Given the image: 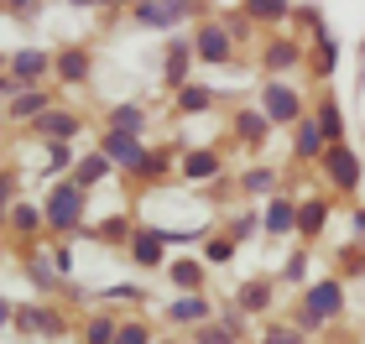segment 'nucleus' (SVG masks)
<instances>
[{"label":"nucleus","instance_id":"f257e3e1","mask_svg":"<svg viewBox=\"0 0 365 344\" xmlns=\"http://www.w3.org/2000/svg\"><path fill=\"white\" fill-rule=\"evenodd\" d=\"M78 219H84V188H78V183L53 188V199H47V224L63 229V235H73Z\"/></svg>","mask_w":365,"mask_h":344},{"label":"nucleus","instance_id":"f03ea898","mask_svg":"<svg viewBox=\"0 0 365 344\" xmlns=\"http://www.w3.org/2000/svg\"><path fill=\"white\" fill-rule=\"evenodd\" d=\"M344 308V292L334 287V282H319L308 292V303H303V313H297V323H303V329H313V323H324V318H334Z\"/></svg>","mask_w":365,"mask_h":344},{"label":"nucleus","instance_id":"7ed1b4c3","mask_svg":"<svg viewBox=\"0 0 365 344\" xmlns=\"http://www.w3.org/2000/svg\"><path fill=\"white\" fill-rule=\"evenodd\" d=\"M105 157H110V162H120V167H146L141 141H136V136H125V130H110V136H105Z\"/></svg>","mask_w":365,"mask_h":344},{"label":"nucleus","instance_id":"20e7f679","mask_svg":"<svg viewBox=\"0 0 365 344\" xmlns=\"http://www.w3.org/2000/svg\"><path fill=\"white\" fill-rule=\"evenodd\" d=\"M261 105H267V110H261L267 120H297V105H303V100H297V89H287V84H272Z\"/></svg>","mask_w":365,"mask_h":344},{"label":"nucleus","instance_id":"39448f33","mask_svg":"<svg viewBox=\"0 0 365 344\" xmlns=\"http://www.w3.org/2000/svg\"><path fill=\"white\" fill-rule=\"evenodd\" d=\"M329 177H334V188H344V193H350L355 183H360V162L350 157V152H344V146H329Z\"/></svg>","mask_w":365,"mask_h":344},{"label":"nucleus","instance_id":"423d86ee","mask_svg":"<svg viewBox=\"0 0 365 344\" xmlns=\"http://www.w3.org/2000/svg\"><path fill=\"white\" fill-rule=\"evenodd\" d=\"M53 53H42V47H26V53H16L11 58V78H16V84H21V78H37V73H47V68H53Z\"/></svg>","mask_w":365,"mask_h":344},{"label":"nucleus","instance_id":"0eeeda50","mask_svg":"<svg viewBox=\"0 0 365 344\" xmlns=\"http://www.w3.org/2000/svg\"><path fill=\"white\" fill-rule=\"evenodd\" d=\"M198 58H204V63H225L230 58V31L204 21V31H198Z\"/></svg>","mask_w":365,"mask_h":344},{"label":"nucleus","instance_id":"6e6552de","mask_svg":"<svg viewBox=\"0 0 365 344\" xmlns=\"http://www.w3.org/2000/svg\"><path fill=\"white\" fill-rule=\"evenodd\" d=\"M162 245H168V229H141V235H136V261H141V266H157Z\"/></svg>","mask_w":365,"mask_h":344},{"label":"nucleus","instance_id":"1a4fd4ad","mask_svg":"<svg viewBox=\"0 0 365 344\" xmlns=\"http://www.w3.org/2000/svg\"><path fill=\"white\" fill-rule=\"evenodd\" d=\"M178 16H188V6H136V21L141 26H173Z\"/></svg>","mask_w":365,"mask_h":344},{"label":"nucleus","instance_id":"9d476101","mask_svg":"<svg viewBox=\"0 0 365 344\" xmlns=\"http://www.w3.org/2000/svg\"><path fill=\"white\" fill-rule=\"evenodd\" d=\"M58 73L63 78H84L89 73V53H84V47H63V53H58Z\"/></svg>","mask_w":365,"mask_h":344},{"label":"nucleus","instance_id":"9b49d317","mask_svg":"<svg viewBox=\"0 0 365 344\" xmlns=\"http://www.w3.org/2000/svg\"><path fill=\"white\" fill-rule=\"evenodd\" d=\"M173 318L178 323H209V298H182V303H173Z\"/></svg>","mask_w":365,"mask_h":344},{"label":"nucleus","instance_id":"f8f14e48","mask_svg":"<svg viewBox=\"0 0 365 344\" xmlns=\"http://www.w3.org/2000/svg\"><path fill=\"white\" fill-rule=\"evenodd\" d=\"M292 224H297V209L277 199V204L267 209V235H287V229H292Z\"/></svg>","mask_w":365,"mask_h":344},{"label":"nucleus","instance_id":"ddd939ff","mask_svg":"<svg viewBox=\"0 0 365 344\" xmlns=\"http://www.w3.org/2000/svg\"><path fill=\"white\" fill-rule=\"evenodd\" d=\"M47 105H53V100H47L42 89H31V94H21V100L11 105V115H16V120H26V115H37V120H42V115H47Z\"/></svg>","mask_w":365,"mask_h":344},{"label":"nucleus","instance_id":"4468645a","mask_svg":"<svg viewBox=\"0 0 365 344\" xmlns=\"http://www.w3.org/2000/svg\"><path fill=\"white\" fill-rule=\"evenodd\" d=\"M37 130H42V136H73V130H78V120H73V115H42V120H37Z\"/></svg>","mask_w":365,"mask_h":344},{"label":"nucleus","instance_id":"2eb2a0df","mask_svg":"<svg viewBox=\"0 0 365 344\" xmlns=\"http://www.w3.org/2000/svg\"><path fill=\"white\" fill-rule=\"evenodd\" d=\"M173 282H178V287H188V292H193V287H204V266H198V261H178V266H173Z\"/></svg>","mask_w":365,"mask_h":344},{"label":"nucleus","instance_id":"dca6fc26","mask_svg":"<svg viewBox=\"0 0 365 344\" xmlns=\"http://www.w3.org/2000/svg\"><path fill=\"white\" fill-rule=\"evenodd\" d=\"M110 130H125V136H136V130H141V110H136V105H120V110L110 115Z\"/></svg>","mask_w":365,"mask_h":344},{"label":"nucleus","instance_id":"f3484780","mask_svg":"<svg viewBox=\"0 0 365 344\" xmlns=\"http://www.w3.org/2000/svg\"><path fill=\"white\" fill-rule=\"evenodd\" d=\"M319 152H324V130L303 125V130H297V157H319Z\"/></svg>","mask_w":365,"mask_h":344},{"label":"nucleus","instance_id":"a211bd4d","mask_svg":"<svg viewBox=\"0 0 365 344\" xmlns=\"http://www.w3.org/2000/svg\"><path fill=\"white\" fill-rule=\"evenodd\" d=\"M297 58H303V53H297V47H292V42H277V47H272V53H267V68H277V73H282V68H292V63H297Z\"/></svg>","mask_w":365,"mask_h":344},{"label":"nucleus","instance_id":"6ab92c4d","mask_svg":"<svg viewBox=\"0 0 365 344\" xmlns=\"http://www.w3.org/2000/svg\"><path fill=\"white\" fill-rule=\"evenodd\" d=\"M115 334H120V329H115L110 313H99V318L89 323V344H115Z\"/></svg>","mask_w":365,"mask_h":344},{"label":"nucleus","instance_id":"aec40b11","mask_svg":"<svg viewBox=\"0 0 365 344\" xmlns=\"http://www.w3.org/2000/svg\"><path fill=\"white\" fill-rule=\"evenodd\" d=\"M182 167H188V177H209L214 167H220V157H214V152H193Z\"/></svg>","mask_w":365,"mask_h":344},{"label":"nucleus","instance_id":"412c9836","mask_svg":"<svg viewBox=\"0 0 365 344\" xmlns=\"http://www.w3.org/2000/svg\"><path fill=\"white\" fill-rule=\"evenodd\" d=\"M297 224H303V235H319V224H324V204H303V209H297Z\"/></svg>","mask_w":365,"mask_h":344},{"label":"nucleus","instance_id":"4be33fe9","mask_svg":"<svg viewBox=\"0 0 365 344\" xmlns=\"http://www.w3.org/2000/svg\"><path fill=\"white\" fill-rule=\"evenodd\" d=\"M240 136H251V141H261V136H267V115L245 110V115H240Z\"/></svg>","mask_w":365,"mask_h":344},{"label":"nucleus","instance_id":"5701e85b","mask_svg":"<svg viewBox=\"0 0 365 344\" xmlns=\"http://www.w3.org/2000/svg\"><path fill=\"white\" fill-rule=\"evenodd\" d=\"M105 162H110V157H89L84 167H78L73 183H78V188H84V183H99V177H105Z\"/></svg>","mask_w":365,"mask_h":344},{"label":"nucleus","instance_id":"b1692460","mask_svg":"<svg viewBox=\"0 0 365 344\" xmlns=\"http://www.w3.org/2000/svg\"><path fill=\"white\" fill-rule=\"evenodd\" d=\"M115 344H152V334H146L141 323H120V334H115Z\"/></svg>","mask_w":365,"mask_h":344},{"label":"nucleus","instance_id":"393cba45","mask_svg":"<svg viewBox=\"0 0 365 344\" xmlns=\"http://www.w3.org/2000/svg\"><path fill=\"white\" fill-rule=\"evenodd\" d=\"M267 298H272V292H267V282H251V287L240 292V303H245V308H267Z\"/></svg>","mask_w":365,"mask_h":344},{"label":"nucleus","instance_id":"a878e982","mask_svg":"<svg viewBox=\"0 0 365 344\" xmlns=\"http://www.w3.org/2000/svg\"><path fill=\"white\" fill-rule=\"evenodd\" d=\"M182 110H188V115L209 110V89H182Z\"/></svg>","mask_w":365,"mask_h":344},{"label":"nucleus","instance_id":"bb28decb","mask_svg":"<svg viewBox=\"0 0 365 344\" xmlns=\"http://www.w3.org/2000/svg\"><path fill=\"white\" fill-rule=\"evenodd\" d=\"M319 130H324V136H339V130H344V125H339V110H334V105H324V110H319Z\"/></svg>","mask_w":365,"mask_h":344},{"label":"nucleus","instance_id":"cd10ccee","mask_svg":"<svg viewBox=\"0 0 365 344\" xmlns=\"http://www.w3.org/2000/svg\"><path fill=\"white\" fill-rule=\"evenodd\" d=\"M182 73H188V53L178 47V53L168 58V84H182Z\"/></svg>","mask_w":365,"mask_h":344},{"label":"nucleus","instance_id":"c85d7f7f","mask_svg":"<svg viewBox=\"0 0 365 344\" xmlns=\"http://www.w3.org/2000/svg\"><path fill=\"white\" fill-rule=\"evenodd\" d=\"M245 16H287V6H277V0H251Z\"/></svg>","mask_w":365,"mask_h":344},{"label":"nucleus","instance_id":"c756f323","mask_svg":"<svg viewBox=\"0 0 365 344\" xmlns=\"http://www.w3.org/2000/svg\"><path fill=\"white\" fill-rule=\"evenodd\" d=\"M240 188H251V193H267L272 188V172H245V183Z\"/></svg>","mask_w":365,"mask_h":344},{"label":"nucleus","instance_id":"7c9ffc66","mask_svg":"<svg viewBox=\"0 0 365 344\" xmlns=\"http://www.w3.org/2000/svg\"><path fill=\"white\" fill-rule=\"evenodd\" d=\"M11 224H16V229H31V224H37V209H16Z\"/></svg>","mask_w":365,"mask_h":344},{"label":"nucleus","instance_id":"2f4dec72","mask_svg":"<svg viewBox=\"0 0 365 344\" xmlns=\"http://www.w3.org/2000/svg\"><path fill=\"white\" fill-rule=\"evenodd\" d=\"M99 235H105V240H120V235H125V219H110V224H99Z\"/></svg>","mask_w":365,"mask_h":344},{"label":"nucleus","instance_id":"473e14b6","mask_svg":"<svg viewBox=\"0 0 365 344\" xmlns=\"http://www.w3.org/2000/svg\"><path fill=\"white\" fill-rule=\"evenodd\" d=\"M198 339H204V344H230V329H204Z\"/></svg>","mask_w":365,"mask_h":344}]
</instances>
